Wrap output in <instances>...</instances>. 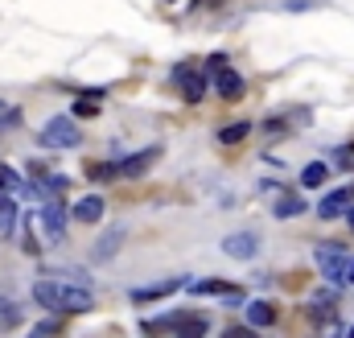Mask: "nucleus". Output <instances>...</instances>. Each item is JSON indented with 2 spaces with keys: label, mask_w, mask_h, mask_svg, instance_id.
<instances>
[{
  "label": "nucleus",
  "mask_w": 354,
  "mask_h": 338,
  "mask_svg": "<svg viewBox=\"0 0 354 338\" xmlns=\"http://www.w3.org/2000/svg\"><path fill=\"white\" fill-rule=\"evenodd\" d=\"M33 301L41 310H50V314H87L91 305H95V297L83 285L62 281V276H37L33 281Z\"/></svg>",
  "instance_id": "nucleus-1"
},
{
  "label": "nucleus",
  "mask_w": 354,
  "mask_h": 338,
  "mask_svg": "<svg viewBox=\"0 0 354 338\" xmlns=\"http://www.w3.org/2000/svg\"><path fill=\"white\" fill-rule=\"evenodd\" d=\"M79 124H75V116H54L41 132H37V141L46 145V149H75L79 145Z\"/></svg>",
  "instance_id": "nucleus-2"
},
{
  "label": "nucleus",
  "mask_w": 354,
  "mask_h": 338,
  "mask_svg": "<svg viewBox=\"0 0 354 338\" xmlns=\"http://www.w3.org/2000/svg\"><path fill=\"white\" fill-rule=\"evenodd\" d=\"M37 227H41L46 244H62L66 240V206H62V198H50L37 211Z\"/></svg>",
  "instance_id": "nucleus-3"
},
{
  "label": "nucleus",
  "mask_w": 354,
  "mask_h": 338,
  "mask_svg": "<svg viewBox=\"0 0 354 338\" xmlns=\"http://www.w3.org/2000/svg\"><path fill=\"white\" fill-rule=\"evenodd\" d=\"M317 268H322V276H326V281H334V285H346L351 256L342 252V248H317Z\"/></svg>",
  "instance_id": "nucleus-4"
},
{
  "label": "nucleus",
  "mask_w": 354,
  "mask_h": 338,
  "mask_svg": "<svg viewBox=\"0 0 354 338\" xmlns=\"http://www.w3.org/2000/svg\"><path fill=\"white\" fill-rule=\"evenodd\" d=\"M185 285V276H169V281H157V285H140V289H132L128 297L136 301V305H145V301H161L165 293H177Z\"/></svg>",
  "instance_id": "nucleus-5"
},
{
  "label": "nucleus",
  "mask_w": 354,
  "mask_h": 338,
  "mask_svg": "<svg viewBox=\"0 0 354 338\" xmlns=\"http://www.w3.org/2000/svg\"><path fill=\"white\" fill-rule=\"evenodd\" d=\"M223 252L235 256V260H252V256L260 252V235H256V231H239V235H227V240H223Z\"/></svg>",
  "instance_id": "nucleus-6"
},
{
  "label": "nucleus",
  "mask_w": 354,
  "mask_h": 338,
  "mask_svg": "<svg viewBox=\"0 0 354 338\" xmlns=\"http://www.w3.org/2000/svg\"><path fill=\"white\" fill-rule=\"evenodd\" d=\"M189 293L194 297H235V293H243L235 281H218V276H206V281H194L189 285Z\"/></svg>",
  "instance_id": "nucleus-7"
},
{
  "label": "nucleus",
  "mask_w": 354,
  "mask_h": 338,
  "mask_svg": "<svg viewBox=\"0 0 354 338\" xmlns=\"http://www.w3.org/2000/svg\"><path fill=\"white\" fill-rule=\"evenodd\" d=\"M157 157H161V149L153 145V149H145V153H132V157H124V161L115 166V173H124V177H140V173L153 166Z\"/></svg>",
  "instance_id": "nucleus-8"
},
{
  "label": "nucleus",
  "mask_w": 354,
  "mask_h": 338,
  "mask_svg": "<svg viewBox=\"0 0 354 338\" xmlns=\"http://www.w3.org/2000/svg\"><path fill=\"white\" fill-rule=\"evenodd\" d=\"M214 91H218L223 99H243V75L231 71V66H223V71L214 75Z\"/></svg>",
  "instance_id": "nucleus-9"
},
{
  "label": "nucleus",
  "mask_w": 354,
  "mask_h": 338,
  "mask_svg": "<svg viewBox=\"0 0 354 338\" xmlns=\"http://www.w3.org/2000/svg\"><path fill=\"white\" fill-rule=\"evenodd\" d=\"M174 79L181 83V95H185L189 103H198V99L206 95V79H202V75H194L189 66H177V71H174Z\"/></svg>",
  "instance_id": "nucleus-10"
},
{
  "label": "nucleus",
  "mask_w": 354,
  "mask_h": 338,
  "mask_svg": "<svg viewBox=\"0 0 354 338\" xmlns=\"http://www.w3.org/2000/svg\"><path fill=\"white\" fill-rule=\"evenodd\" d=\"M71 215H75L79 223H99V219H103V198H99V194H87V198H79Z\"/></svg>",
  "instance_id": "nucleus-11"
},
{
  "label": "nucleus",
  "mask_w": 354,
  "mask_h": 338,
  "mask_svg": "<svg viewBox=\"0 0 354 338\" xmlns=\"http://www.w3.org/2000/svg\"><path fill=\"white\" fill-rule=\"evenodd\" d=\"M346 206H351V190H334V194L317 206V215H322V219H338Z\"/></svg>",
  "instance_id": "nucleus-12"
},
{
  "label": "nucleus",
  "mask_w": 354,
  "mask_h": 338,
  "mask_svg": "<svg viewBox=\"0 0 354 338\" xmlns=\"http://www.w3.org/2000/svg\"><path fill=\"white\" fill-rule=\"evenodd\" d=\"M276 322V310L268 305V301H248V326H256V330H264Z\"/></svg>",
  "instance_id": "nucleus-13"
},
{
  "label": "nucleus",
  "mask_w": 354,
  "mask_h": 338,
  "mask_svg": "<svg viewBox=\"0 0 354 338\" xmlns=\"http://www.w3.org/2000/svg\"><path fill=\"white\" fill-rule=\"evenodd\" d=\"M0 190H4V194H33V186H25L21 173L12 166H4V161H0Z\"/></svg>",
  "instance_id": "nucleus-14"
},
{
  "label": "nucleus",
  "mask_w": 354,
  "mask_h": 338,
  "mask_svg": "<svg viewBox=\"0 0 354 338\" xmlns=\"http://www.w3.org/2000/svg\"><path fill=\"white\" fill-rule=\"evenodd\" d=\"M326 177H330V169L322 166V161H309V166L301 169V186H305V190H317V186H326Z\"/></svg>",
  "instance_id": "nucleus-15"
},
{
  "label": "nucleus",
  "mask_w": 354,
  "mask_h": 338,
  "mask_svg": "<svg viewBox=\"0 0 354 338\" xmlns=\"http://www.w3.org/2000/svg\"><path fill=\"white\" fill-rule=\"evenodd\" d=\"M120 244H124V227H115V231H107V235H103V240H99V244L91 248V260H103V256H111L115 248H120Z\"/></svg>",
  "instance_id": "nucleus-16"
},
{
  "label": "nucleus",
  "mask_w": 354,
  "mask_h": 338,
  "mask_svg": "<svg viewBox=\"0 0 354 338\" xmlns=\"http://www.w3.org/2000/svg\"><path fill=\"white\" fill-rule=\"evenodd\" d=\"M309 202L305 198H297V194H288V198H276V206H272V215L276 219H292V215H301Z\"/></svg>",
  "instance_id": "nucleus-17"
},
{
  "label": "nucleus",
  "mask_w": 354,
  "mask_h": 338,
  "mask_svg": "<svg viewBox=\"0 0 354 338\" xmlns=\"http://www.w3.org/2000/svg\"><path fill=\"white\" fill-rule=\"evenodd\" d=\"M12 231H17V202L0 194V235H12Z\"/></svg>",
  "instance_id": "nucleus-18"
},
{
  "label": "nucleus",
  "mask_w": 354,
  "mask_h": 338,
  "mask_svg": "<svg viewBox=\"0 0 354 338\" xmlns=\"http://www.w3.org/2000/svg\"><path fill=\"white\" fill-rule=\"evenodd\" d=\"M248 132H252V124L239 120V124H227V128L218 132V141H223V145H239V141H248Z\"/></svg>",
  "instance_id": "nucleus-19"
},
{
  "label": "nucleus",
  "mask_w": 354,
  "mask_h": 338,
  "mask_svg": "<svg viewBox=\"0 0 354 338\" xmlns=\"http://www.w3.org/2000/svg\"><path fill=\"white\" fill-rule=\"evenodd\" d=\"M17 322H21V305L8 301V297H0V330H8V326H17Z\"/></svg>",
  "instance_id": "nucleus-20"
},
{
  "label": "nucleus",
  "mask_w": 354,
  "mask_h": 338,
  "mask_svg": "<svg viewBox=\"0 0 354 338\" xmlns=\"http://www.w3.org/2000/svg\"><path fill=\"white\" fill-rule=\"evenodd\" d=\"M206 330H210V322H206V318H189L174 338H206Z\"/></svg>",
  "instance_id": "nucleus-21"
},
{
  "label": "nucleus",
  "mask_w": 354,
  "mask_h": 338,
  "mask_svg": "<svg viewBox=\"0 0 354 338\" xmlns=\"http://www.w3.org/2000/svg\"><path fill=\"white\" fill-rule=\"evenodd\" d=\"M223 66H227V54H210V58H206V75H210V79H214Z\"/></svg>",
  "instance_id": "nucleus-22"
},
{
  "label": "nucleus",
  "mask_w": 354,
  "mask_h": 338,
  "mask_svg": "<svg viewBox=\"0 0 354 338\" xmlns=\"http://www.w3.org/2000/svg\"><path fill=\"white\" fill-rule=\"evenodd\" d=\"M338 166L354 169V145H342V149H338Z\"/></svg>",
  "instance_id": "nucleus-23"
},
{
  "label": "nucleus",
  "mask_w": 354,
  "mask_h": 338,
  "mask_svg": "<svg viewBox=\"0 0 354 338\" xmlns=\"http://www.w3.org/2000/svg\"><path fill=\"white\" fill-rule=\"evenodd\" d=\"M58 335V322H41L37 330H33V338H54Z\"/></svg>",
  "instance_id": "nucleus-24"
},
{
  "label": "nucleus",
  "mask_w": 354,
  "mask_h": 338,
  "mask_svg": "<svg viewBox=\"0 0 354 338\" xmlns=\"http://www.w3.org/2000/svg\"><path fill=\"white\" fill-rule=\"evenodd\" d=\"M12 120H17V107H8V103L0 99V128H4V124H12Z\"/></svg>",
  "instance_id": "nucleus-25"
},
{
  "label": "nucleus",
  "mask_w": 354,
  "mask_h": 338,
  "mask_svg": "<svg viewBox=\"0 0 354 338\" xmlns=\"http://www.w3.org/2000/svg\"><path fill=\"white\" fill-rule=\"evenodd\" d=\"M95 112H99V103H95V99H87V103H79V107H75V116H95Z\"/></svg>",
  "instance_id": "nucleus-26"
},
{
  "label": "nucleus",
  "mask_w": 354,
  "mask_h": 338,
  "mask_svg": "<svg viewBox=\"0 0 354 338\" xmlns=\"http://www.w3.org/2000/svg\"><path fill=\"white\" fill-rule=\"evenodd\" d=\"M223 338H248V330L243 326H231V330H223Z\"/></svg>",
  "instance_id": "nucleus-27"
},
{
  "label": "nucleus",
  "mask_w": 354,
  "mask_h": 338,
  "mask_svg": "<svg viewBox=\"0 0 354 338\" xmlns=\"http://www.w3.org/2000/svg\"><path fill=\"white\" fill-rule=\"evenodd\" d=\"M342 215H346V223H351V231H354V206H346Z\"/></svg>",
  "instance_id": "nucleus-28"
},
{
  "label": "nucleus",
  "mask_w": 354,
  "mask_h": 338,
  "mask_svg": "<svg viewBox=\"0 0 354 338\" xmlns=\"http://www.w3.org/2000/svg\"><path fill=\"white\" fill-rule=\"evenodd\" d=\"M346 285H354V260H351V268H346Z\"/></svg>",
  "instance_id": "nucleus-29"
},
{
  "label": "nucleus",
  "mask_w": 354,
  "mask_h": 338,
  "mask_svg": "<svg viewBox=\"0 0 354 338\" xmlns=\"http://www.w3.org/2000/svg\"><path fill=\"white\" fill-rule=\"evenodd\" d=\"M346 338H354V326H351V330H346Z\"/></svg>",
  "instance_id": "nucleus-30"
},
{
  "label": "nucleus",
  "mask_w": 354,
  "mask_h": 338,
  "mask_svg": "<svg viewBox=\"0 0 354 338\" xmlns=\"http://www.w3.org/2000/svg\"><path fill=\"white\" fill-rule=\"evenodd\" d=\"M165 4H174V0H165Z\"/></svg>",
  "instance_id": "nucleus-31"
},
{
  "label": "nucleus",
  "mask_w": 354,
  "mask_h": 338,
  "mask_svg": "<svg viewBox=\"0 0 354 338\" xmlns=\"http://www.w3.org/2000/svg\"><path fill=\"white\" fill-rule=\"evenodd\" d=\"M248 338H256V335H248Z\"/></svg>",
  "instance_id": "nucleus-32"
}]
</instances>
